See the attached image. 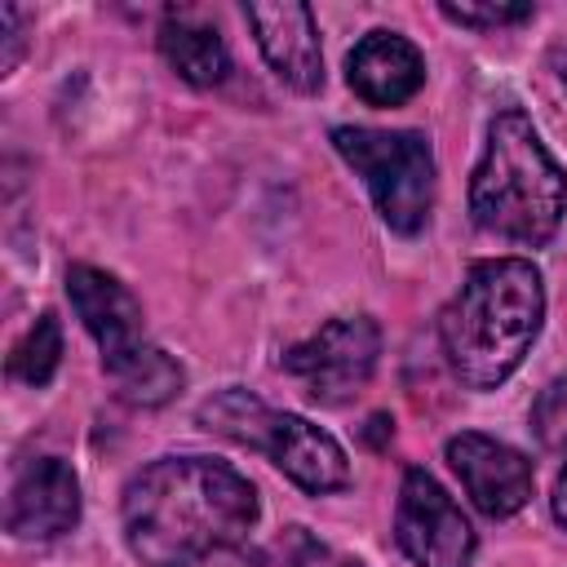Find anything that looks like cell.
<instances>
[{
  "instance_id": "6da1fadb",
  "label": "cell",
  "mask_w": 567,
  "mask_h": 567,
  "mask_svg": "<svg viewBox=\"0 0 567 567\" xmlns=\"http://www.w3.org/2000/svg\"><path fill=\"white\" fill-rule=\"evenodd\" d=\"M257 487L217 456H159L120 501L124 545L142 567H195L257 523Z\"/></svg>"
},
{
  "instance_id": "7a4b0ae2",
  "label": "cell",
  "mask_w": 567,
  "mask_h": 567,
  "mask_svg": "<svg viewBox=\"0 0 567 567\" xmlns=\"http://www.w3.org/2000/svg\"><path fill=\"white\" fill-rule=\"evenodd\" d=\"M545 319V284L527 257L474 261L439 315V341L470 390H496L514 377Z\"/></svg>"
},
{
  "instance_id": "3957f363",
  "label": "cell",
  "mask_w": 567,
  "mask_h": 567,
  "mask_svg": "<svg viewBox=\"0 0 567 567\" xmlns=\"http://www.w3.org/2000/svg\"><path fill=\"white\" fill-rule=\"evenodd\" d=\"M474 226L514 244H549L567 213V173L523 111H501L470 177Z\"/></svg>"
},
{
  "instance_id": "277c9868",
  "label": "cell",
  "mask_w": 567,
  "mask_h": 567,
  "mask_svg": "<svg viewBox=\"0 0 567 567\" xmlns=\"http://www.w3.org/2000/svg\"><path fill=\"white\" fill-rule=\"evenodd\" d=\"M195 416L208 434H221L239 447L266 452L310 496L341 492L350 483V461L328 430L310 425L297 412H275L270 403H261L248 390H221V394L204 399Z\"/></svg>"
},
{
  "instance_id": "5b68a950",
  "label": "cell",
  "mask_w": 567,
  "mask_h": 567,
  "mask_svg": "<svg viewBox=\"0 0 567 567\" xmlns=\"http://www.w3.org/2000/svg\"><path fill=\"white\" fill-rule=\"evenodd\" d=\"M337 155L363 177L381 221L399 235H416L434 208V151L412 128L337 124Z\"/></svg>"
},
{
  "instance_id": "8992f818",
  "label": "cell",
  "mask_w": 567,
  "mask_h": 567,
  "mask_svg": "<svg viewBox=\"0 0 567 567\" xmlns=\"http://www.w3.org/2000/svg\"><path fill=\"white\" fill-rule=\"evenodd\" d=\"M377 354H381V328L368 315H346V319H328L315 337H306L301 346H292L284 354V372H292L306 390L310 403L323 408H341L350 403L377 372Z\"/></svg>"
},
{
  "instance_id": "52a82bcc",
  "label": "cell",
  "mask_w": 567,
  "mask_h": 567,
  "mask_svg": "<svg viewBox=\"0 0 567 567\" xmlns=\"http://www.w3.org/2000/svg\"><path fill=\"white\" fill-rule=\"evenodd\" d=\"M394 540L416 567H470L478 549L470 518L439 487V478L425 474L421 465L403 474L399 509H394Z\"/></svg>"
},
{
  "instance_id": "ba28073f",
  "label": "cell",
  "mask_w": 567,
  "mask_h": 567,
  "mask_svg": "<svg viewBox=\"0 0 567 567\" xmlns=\"http://www.w3.org/2000/svg\"><path fill=\"white\" fill-rule=\"evenodd\" d=\"M66 297H71L80 323L89 328V337L97 341L102 368L111 377H120L133 359H142L151 350L146 328H142V301L115 275L80 261L66 270Z\"/></svg>"
},
{
  "instance_id": "9c48e42d",
  "label": "cell",
  "mask_w": 567,
  "mask_h": 567,
  "mask_svg": "<svg viewBox=\"0 0 567 567\" xmlns=\"http://www.w3.org/2000/svg\"><path fill=\"white\" fill-rule=\"evenodd\" d=\"M447 465L456 470L461 487L487 518H509L532 501V483H536L532 461L492 434H478V430L452 434Z\"/></svg>"
},
{
  "instance_id": "30bf717a",
  "label": "cell",
  "mask_w": 567,
  "mask_h": 567,
  "mask_svg": "<svg viewBox=\"0 0 567 567\" xmlns=\"http://www.w3.org/2000/svg\"><path fill=\"white\" fill-rule=\"evenodd\" d=\"M244 18L257 35L261 58L270 71L297 89V93H319L323 89V49H319V27L315 13L297 0L279 4H244Z\"/></svg>"
},
{
  "instance_id": "8fae6325",
  "label": "cell",
  "mask_w": 567,
  "mask_h": 567,
  "mask_svg": "<svg viewBox=\"0 0 567 567\" xmlns=\"http://www.w3.org/2000/svg\"><path fill=\"white\" fill-rule=\"evenodd\" d=\"M80 523V478L66 461L40 456L9 487L4 527L18 540H53Z\"/></svg>"
},
{
  "instance_id": "7c38bea8",
  "label": "cell",
  "mask_w": 567,
  "mask_h": 567,
  "mask_svg": "<svg viewBox=\"0 0 567 567\" xmlns=\"http://www.w3.org/2000/svg\"><path fill=\"white\" fill-rule=\"evenodd\" d=\"M346 80L368 106H403L425 84V58L399 31H368L346 58Z\"/></svg>"
},
{
  "instance_id": "4fadbf2b",
  "label": "cell",
  "mask_w": 567,
  "mask_h": 567,
  "mask_svg": "<svg viewBox=\"0 0 567 567\" xmlns=\"http://www.w3.org/2000/svg\"><path fill=\"white\" fill-rule=\"evenodd\" d=\"M159 53L195 89H213V84H221L230 75L226 40L213 27H199L190 18H168L159 27Z\"/></svg>"
},
{
  "instance_id": "5bb4252c",
  "label": "cell",
  "mask_w": 567,
  "mask_h": 567,
  "mask_svg": "<svg viewBox=\"0 0 567 567\" xmlns=\"http://www.w3.org/2000/svg\"><path fill=\"white\" fill-rule=\"evenodd\" d=\"M111 381H115V390H120L124 403H133V408H159V403H168V399L182 390L186 372H182V363H177L168 350L151 346L142 359H133V363H128L120 377H111Z\"/></svg>"
},
{
  "instance_id": "9a60e30c",
  "label": "cell",
  "mask_w": 567,
  "mask_h": 567,
  "mask_svg": "<svg viewBox=\"0 0 567 567\" xmlns=\"http://www.w3.org/2000/svg\"><path fill=\"white\" fill-rule=\"evenodd\" d=\"M62 363V328L58 319L44 310L9 350V377L22 385H49V377Z\"/></svg>"
},
{
  "instance_id": "2e32d148",
  "label": "cell",
  "mask_w": 567,
  "mask_h": 567,
  "mask_svg": "<svg viewBox=\"0 0 567 567\" xmlns=\"http://www.w3.org/2000/svg\"><path fill=\"white\" fill-rule=\"evenodd\" d=\"M248 567H363L359 558L332 554L323 540H315L306 527H284L275 540H266Z\"/></svg>"
},
{
  "instance_id": "e0dca14e",
  "label": "cell",
  "mask_w": 567,
  "mask_h": 567,
  "mask_svg": "<svg viewBox=\"0 0 567 567\" xmlns=\"http://www.w3.org/2000/svg\"><path fill=\"white\" fill-rule=\"evenodd\" d=\"M532 434L545 452H567V377H554L532 403Z\"/></svg>"
},
{
  "instance_id": "ac0fdd59",
  "label": "cell",
  "mask_w": 567,
  "mask_h": 567,
  "mask_svg": "<svg viewBox=\"0 0 567 567\" xmlns=\"http://www.w3.org/2000/svg\"><path fill=\"white\" fill-rule=\"evenodd\" d=\"M443 18L461 22V27H474V31H496V27H514V22H527L536 9L532 4H439Z\"/></svg>"
},
{
  "instance_id": "d6986e66",
  "label": "cell",
  "mask_w": 567,
  "mask_h": 567,
  "mask_svg": "<svg viewBox=\"0 0 567 567\" xmlns=\"http://www.w3.org/2000/svg\"><path fill=\"white\" fill-rule=\"evenodd\" d=\"M0 27H4V53H0V71L9 75L22 58V44H27V13L18 4H0Z\"/></svg>"
},
{
  "instance_id": "ffe728a7",
  "label": "cell",
  "mask_w": 567,
  "mask_h": 567,
  "mask_svg": "<svg viewBox=\"0 0 567 567\" xmlns=\"http://www.w3.org/2000/svg\"><path fill=\"white\" fill-rule=\"evenodd\" d=\"M554 518L567 527V470H563L558 483H554Z\"/></svg>"
},
{
  "instance_id": "44dd1931",
  "label": "cell",
  "mask_w": 567,
  "mask_h": 567,
  "mask_svg": "<svg viewBox=\"0 0 567 567\" xmlns=\"http://www.w3.org/2000/svg\"><path fill=\"white\" fill-rule=\"evenodd\" d=\"M563 84H567V66H563Z\"/></svg>"
}]
</instances>
